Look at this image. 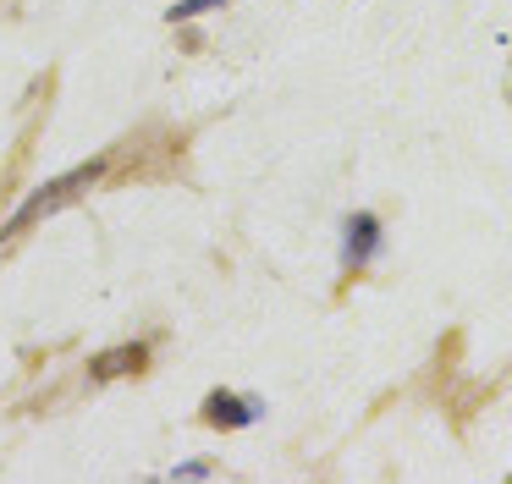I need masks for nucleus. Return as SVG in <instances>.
Masks as SVG:
<instances>
[{"label":"nucleus","instance_id":"5","mask_svg":"<svg viewBox=\"0 0 512 484\" xmlns=\"http://www.w3.org/2000/svg\"><path fill=\"white\" fill-rule=\"evenodd\" d=\"M210 6H226V0H182V6H171V17H199V11H210Z\"/></svg>","mask_w":512,"mask_h":484},{"label":"nucleus","instance_id":"1","mask_svg":"<svg viewBox=\"0 0 512 484\" xmlns=\"http://www.w3.org/2000/svg\"><path fill=\"white\" fill-rule=\"evenodd\" d=\"M105 176V160H89V165H78V171H67V176H56V182H45L39 193H28V204L17 209L12 220H6V237H17V231H28V226H39L45 215H56V209H67L72 198H83L94 182Z\"/></svg>","mask_w":512,"mask_h":484},{"label":"nucleus","instance_id":"4","mask_svg":"<svg viewBox=\"0 0 512 484\" xmlns=\"http://www.w3.org/2000/svg\"><path fill=\"white\" fill-rule=\"evenodd\" d=\"M144 358H149V352L138 347V341H133V347H111V352H100V358H94V380H116V374H138V369H144Z\"/></svg>","mask_w":512,"mask_h":484},{"label":"nucleus","instance_id":"3","mask_svg":"<svg viewBox=\"0 0 512 484\" xmlns=\"http://www.w3.org/2000/svg\"><path fill=\"white\" fill-rule=\"evenodd\" d=\"M254 413H259V402H243V396H232V391H215L210 407H204V418H210V424H226V429L254 424Z\"/></svg>","mask_w":512,"mask_h":484},{"label":"nucleus","instance_id":"2","mask_svg":"<svg viewBox=\"0 0 512 484\" xmlns=\"http://www.w3.org/2000/svg\"><path fill=\"white\" fill-rule=\"evenodd\" d=\"M375 242H380V220L375 215H353V220H347V237H342V264H347V270H358V264L375 253Z\"/></svg>","mask_w":512,"mask_h":484}]
</instances>
